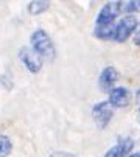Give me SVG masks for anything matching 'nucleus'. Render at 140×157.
<instances>
[{
	"instance_id": "obj_1",
	"label": "nucleus",
	"mask_w": 140,
	"mask_h": 157,
	"mask_svg": "<svg viewBox=\"0 0 140 157\" xmlns=\"http://www.w3.org/2000/svg\"><path fill=\"white\" fill-rule=\"evenodd\" d=\"M30 45L31 48L42 58L47 61H55L56 58V47L50 37V34L42 28H37L31 33L30 36Z\"/></svg>"
},
{
	"instance_id": "obj_2",
	"label": "nucleus",
	"mask_w": 140,
	"mask_h": 157,
	"mask_svg": "<svg viewBox=\"0 0 140 157\" xmlns=\"http://www.w3.org/2000/svg\"><path fill=\"white\" fill-rule=\"evenodd\" d=\"M137 30H138V19L134 14H128V16L122 17L117 25H114V39L112 40L119 42V44H123Z\"/></svg>"
},
{
	"instance_id": "obj_3",
	"label": "nucleus",
	"mask_w": 140,
	"mask_h": 157,
	"mask_svg": "<svg viewBox=\"0 0 140 157\" xmlns=\"http://www.w3.org/2000/svg\"><path fill=\"white\" fill-rule=\"evenodd\" d=\"M122 14V2L120 0H111L104 3L100 13L95 17V25H107L114 24V20Z\"/></svg>"
},
{
	"instance_id": "obj_4",
	"label": "nucleus",
	"mask_w": 140,
	"mask_h": 157,
	"mask_svg": "<svg viewBox=\"0 0 140 157\" xmlns=\"http://www.w3.org/2000/svg\"><path fill=\"white\" fill-rule=\"evenodd\" d=\"M114 117V107L109 104V101H100L97 104H93L92 107V118L95 121V124L100 129H104L109 126L111 120Z\"/></svg>"
},
{
	"instance_id": "obj_5",
	"label": "nucleus",
	"mask_w": 140,
	"mask_h": 157,
	"mask_svg": "<svg viewBox=\"0 0 140 157\" xmlns=\"http://www.w3.org/2000/svg\"><path fill=\"white\" fill-rule=\"evenodd\" d=\"M19 58H20V62L25 65V69L30 73H39L41 72L44 59L31 47H22L19 50Z\"/></svg>"
},
{
	"instance_id": "obj_6",
	"label": "nucleus",
	"mask_w": 140,
	"mask_h": 157,
	"mask_svg": "<svg viewBox=\"0 0 140 157\" xmlns=\"http://www.w3.org/2000/svg\"><path fill=\"white\" fill-rule=\"evenodd\" d=\"M109 104L114 107V109H123V107H128L129 103H131V92L128 90L126 87H122V86H114L111 90H109Z\"/></svg>"
},
{
	"instance_id": "obj_7",
	"label": "nucleus",
	"mask_w": 140,
	"mask_h": 157,
	"mask_svg": "<svg viewBox=\"0 0 140 157\" xmlns=\"http://www.w3.org/2000/svg\"><path fill=\"white\" fill-rule=\"evenodd\" d=\"M134 145H135V142L131 137H120L117 145L109 148L103 157H126L134 149Z\"/></svg>"
},
{
	"instance_id": "obj_8",
	"label": "nucleus",
	"mask_w": 140,
	"mask_h": 157,
	"mask_svg": "<svg viewBox=\"0 0 140 157\" xmlns=\"http://www.w3.org/2000/svg\"><path fill=\"white\" fill-rule=\"evenodd\" d=\"M119 70L115 69L114 65H109V67H104L100 73V78H98V86L103 92H109L111 89L115 86L117 79H119Z\"/></svg>"
},
{
	"instance_id": "obj_9",
	"label": "nucleus",
	"mask_w": 140,
	"mask_h": 157,
	"mask_svg": "<svg viewBox=\"0 0 140 157\" xmlns=\"http://www.w3.org/2000/svg\"><path fill=\"white\" fill-rule=\"evenodd\" d=\"M49 8H50V0H31L27 5V11L31 16L44 14L45 11H49Z\"/></svg>"
},
{
	"instance_id": "obj_10",
	"label": "nucleus",
	"mask_w": 140,
	"mask_h": 157,
	"mask_svg": "<svg viewBox=\"0 0 140 157\" xmlns=\"http://www.w3.org/2000/svg\"><path fill=\"white\" fill-rule=\"evenodd\" d=\"M93 36L100 40H112L114 39V24L97 25L93 30Z\"/></svg>"
},
{
	"instance_id": "obj_11",
	"label": "nucleus",
	"mask_w": 140,
	"mask_h": 157,
	"mask_svg": "<svg viewBox=\"0 0 140 157\" xmlns=\"http://www.w3.org/2000/svg\"><path fill=\"white\" fill-rule=\"evenodd\" d=\"M13 152V142L10 137L0 134V157H8Z\"/></svg>"
},
{
	"instance_id": "obj_12",
	"label": "nucleus",
	"mask_w": 140,
	"mask_h": 157,
	"mask_svg": "<svg viewBox=\"0 0 140 157\" xmlns=\"http://www.w3.org/2000/svg\"><path fill=\"white\" fill-rule=\"evenodd\" d=\"M122 11L126 14H135L138 11V0H128L125 5L122 3Z\"/></svg>"
},
{
	"instance_id": "obj_13",
	"label": "nucleus",
	"mask_w": 140,
	"mask_h": 157,
	"mask_svg": "<svg viewBox=\"0 0 140 157\" xmlns=\"http://www.w3.org/2000/svg\"><path fill=\"white\" fill-rule=\"evenodd\" d=\"M50 157H78V155L72 154V152H67V151H56V152H52Z\"/></svg>"
},
{
	"instance_id": "obj_14",
	"label": "nucleus",
	"mask_w": 140,
	"mask_h": 157,
	"mask_svg": "<svg viewBox=\"0 0 140 157\" xmlns=\"http://www.w3.org/2000/svg\"><path fill=\"white\" fill-rule=\"evenodd\" d=\"M134 44H135V47H138V44H140V40H138V30L134 33Z\"/></svg>"
},
{
	"instance_id": "obj_15",
	"label": "nucleus",
	"mask_w": 140,
	"mask_h": 157,
	"mask_svg": "<svg viewBox=\"0 0 140 157\" xmlns=\"http://www.w3.org/2000/svg\"><path fill=\"white\" fill-rule=\"evenodd\" d=\"M126 157H140V152H134V154H131V152H129Z\"/></svg>"
}]
</instances>
